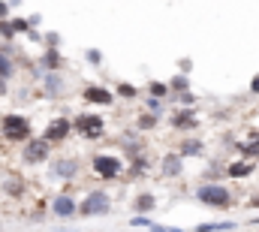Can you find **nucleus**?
Instances as JSON below:
<instances>
[{
	"mask_svg": "<svg viewBox=\"0 0 259 232\" xmlns=\"http://www.w3.org/2000/svg\"><path fill=\"white\" fill-rule=\"evenodd\" d=\"M148 169V160L145 157H133V175H142Z\"/></svg>",
	"mask_w": 259,
	"mask_h": 232,
	"instance_id": "29",
	"label": "nucleus"
},
{
	"mask_svg": "<svg viewBox=\"0 0 259 232\" xmlns=\"http://www.w3.org/2000/svg\"><path fill=\"white\" fill-rule=\"evenodd\" d=\"M3 94H6V82L0 79V97H3Z\"/></svg>",
	"mask_w": 259,
	"mask_h": 232,
	"instance_id": "37",
	"label": "nucleus"
},
{
	"mask_svg": "<svg viewBox=\"0 0 259 232\" xmlns=\"http://www.w3.org/2000/svg\"><path fill=\"white\" fill-rule=\"evenodd\" d=\"M253 160H235V163H229L226 166V175L229 178H247V175H253Z\"/></svg>",
	"mask_w": 259,
	"mask_h": 232,
	"instance_id": "15",
	"label": "nucleus"
},
{
	"mask_svg": "<svg viewBox=\"0 0 259 232\" xmlns=\"http://www.w3.org/2000/svg\"><path fill=\"white\" fill-rule=\"evenodd\" d=\"M181 163H184V157H178V154H166V157H163V175H166V178L181 175V169H184Z\"/></svg>",
	"mask_w": 259,
	"mask_h": 232,
	"instance_id": "16",
	"label": "nucleus"
},
{
	"mask_svg": "<svg viewBox=\"0 0 259 232\" xmlns=\"http://www.w3.org/2000/svg\"><path fill=\"white\" fill-rule=\"evenodd\" d=\"M75 205H78V202H75L69 193H58L55 202H52V214L61 217V220H72V217H75Z\"/></svg>",
	"mask_w": 259,
	"mask_h": 232,
	"instance_id": "9",
	"label": "nucleus"
},
{
	"mask_svg": "<svg viewBox=\"0 0 259 232\" xmlns=\"http://www.w3.org/2000/svg\"><path fill=\"white\" fill-rule=\"evenodd\" d=\"M235 223L232 220H223V223H199L193 232H232Z\"/></svg>",
	"mask_w": 259,
	"mask_h": 232,
	"instance_id": "18",
	"label": "nucleus"
},
{
	"mask_svg": "<svg viewBox=\"0 0 259 232\" xmlns=\"http://www.w3.org/2000/svg\"><path fill=\"white\" fill-rule=\"evenodd\" d=\"M6 12H9V6H6V3L0 0V18H6Z\"/></svg>",
	"mask_w": 259,
	"mask_h": 232,
	"instance_id": "34",
	"label": "nucleus"
},
{
	"mask_svg": "<svg viewBox=\"0 0 259 232\" xmlns=\"http://www.w3.org/2000/svg\"><path fill=\"white\" fill-rule=\"evenodd\" d=\"M78 172H81V163H78L75 157H58V160L52 163V175H55V178H66V181H72Z\"/></svg>",
	"mask_w": 259,
	"mask_h": 232,
	"instance_id": "10",
	"label": "nucleus"
},
{
	"mask_svg": "<svg viewBox=\"0 0 259 232\" xmlns=\"http://www.w3.org/2000/svg\"><path fill=\"white\" fill-rule=\"evenodd\" d=\"M112 211V199L106 190H88V196L75 205V217H103Z\"/></svg>",
	"mask_w": 259,
	"mask_h": 232,
	"instance_id": "1",
	"label": "nucleus"
},
{
	"mask_svg": "<svg viewBox=\"0 0 259 232\" xmlns=\"http://www.w3.org/2000/svg\"><path fill=\"white\" fill-rule=\"evenodd\" d=\"M12 72H15V63H12V58L0 52V79L6 82V79H12Z\"/></svg>",
	"mask_w": 259,
	"mask_h": 232,
	"instance_id": "19",
	"label": "nucleus"
},
{
	"mask_svg": "<svg viewBox=\"0 0 259 232\" xmlns=\"http://www.w3.org/2000/svg\"><path fill=\"white\" fill-rule=\"evenodd\" d=\"M81 100H88V103H94V106H112V103H115V94H112L109 88H103V85H88V88L81 91Z\"/></svg>",
	"mask_w": 259,
	"mask_h": 232,
	"instance_id": "7",
	"label": "nucleus"
},
{
	"mask_svg": "<svg viewBox=\"0 0 259 232\" xmlns=\"http://www.w3.org/2000/svg\"><path fill=\"white\" fill-rule=\"evenodd\" d=\"M250 91H253V94H259V75L253 79V85H250Z\"/></svg>",
	"mask_w": 259,
	"mask_h": 232,
	"instance_id": "35",
	"label": "nucleus"
},
{
	"mask_svg": "<svg viewBox=\"0 0 259 232\" xmlns=\"http://www.w3.org/2000/svg\"><path fill=\"white\" fill-rule=\"evenodd\" d=\"M0 130H3V136H6L9 142H27V139H30V121L24 115H18V112L3 115Z\"/></svg>",
	"mask_w": 259,
	"mask_h": 232,
	"instance_id": "4",
	"label": "nucleus"
},
{
	"mask_svg": "<svg viewBox=\"0 0 259 232\" xmlns=\"http://www.w3.org/2000/svg\"><path fill=\"white\" fill-rule=\"evenodd\" d=\"M136 94H139V88H136V85H127V82H121V85H118V97H124V100H136Z\"/></svg>",
	"mask_w": 259,
	"mask_h": 232,
	"instance_id": "24",
	"label": "nucleus"
},
{
	"mask_svg": "<svg viewBox=\"0 0 259 232\" xmlns=\"http://www.w3.org/2000/svg\"><path fill=\"white\" fill-rule=\"evenodd\" d=\"M148 112L151 115H163V100H157V97H148Z\"/></svg>",
	"mask_w": 259,
	"mask_h": 232,
	"instance_id": "26",
	"label": "nucleus"
},
{
	"mask_svg": "<svg viewBox=\"0 0 259 232\" xmlns=\"http://www.w3.org/2000/svg\"><path fill=\"white\" fill-rule=\"evenodd\" d=\"M91 166H94V175H100V178H106V181H115L118 175L124 172V163H121L115 154H97V157L91 160Z\"/></svg>",
	"mask_w": 259,
	"mask_h": 232,
	"instance_id": "5",
	"label": "nucleus"
},
{
	"mask_svg": "<svg viewBox=\"0 0 259 232\" xmlns=\"http://www.w3.org/2000/svg\"><path fill=\"white\" fill-rule=\"evenodd\" d=\"M148 232H184V229H178V226H163V223H154V220H151Z\"/></svg>",
	"mask_w": 259,
	"mask_h": 232,
	"instance_id": "30",
	"label": "nucleus"
},
{
	"mask_svg": "<svg viewBox=\"0 0 259 232\" xmlns=\"http://www.w3.org/2000/svg\"><path fill=\"white\" fill-rule=\"evenodd\" d=\"M61 63H64V58H61L58 49H46V55H42V60H39V69H42V72H58Z\"/></svg>",
	"mask_w": 259,
	"mask_h": 232,
	"instance_id": "14",
	"label": "nucleus"
},
{
	"mask_svg": "<svg viewBox=\"0 0 259 232\" xmlns=\"http://www.w3.org/2000/svg\"><path fill=\"white\" fill-rule=\"evenodd\" d=\"M69 130H72V121H69V118H55V121L46 127V136H42V139H46L49 145L64 142L66 136H69Z\"/></svg>",
	"mask_w": 259,
	"mask_h": 232,
	"instance_id": "8",
	"label": "nucleus"
},
{
	"mask_svg": "<svg viewBox=\"0 0 259 232\" xmlns=\"http://www.w3.org/2000/svg\"><path fill=\"white\" fill-rule=\"evenodd\" d=\"M72 130L81 136V139H100L106 133V121L94 112H81V115L72 118Z\"/></svg>",
	"mask_w": 259,
	"mask_h": 232,
	"instance_id": "3",
	"label": "nucleus"
},
{
	"mask_svg": "<svg viewBox=\"0 0 259 232\" xmlns=\"http://www.w3.org/2000/svg\"><path fill=\"white\" fill-rule=\"evenodd\" d=\"M130 226H151V217H145V214H136V217L130 220Z\"/></svg>",
	"mask_w": 259,
	"mask_h": 232,
	"instance_id": "31",
	"label": "nucleus"
},
{
	"mask_svg": "<svg viewBox=\"0 0 259 232\" xmlns=\"http://www.w3.org/2000/svg\"><path fill=\"white\" fill-rule=\"evenodd\" d=\"M157 208V196L151 193V190H145V193H139L136 199H133V211L136 214H151Z\"/></svg>",
	"mask_w": 259,
	"mask_h": 232,
	"instance_id": "12",
	"label": "nucleus"
},
{
	"mask_svg": "<svg viewBox=\"0 0 259 232\" xmlns=\"http://www.w3.org/2000/svg\"><path fill=\"white\" fill-rule=\"evenodd\" d=\"M3 187H6V193H12V196H18V193H21V190H18V181H6Z\"/></svg>",
	"mask_w": 259,
	"mask_h": 232,
	"instance_id": "33",
	"label": "nucleus"
},
{
	"mask_svg": "<svg viewBox=\"0 0 259 232\" xmlns=\"http://www.w3.org/2000/svg\"><path fill=\"white\" fill-rule=\"evenodd\" d=\"M9 27H12V33H27V30H30L27 18H12V21H9Z\"/></svg>",
	"mask_w": 259,
	"mask_h": 232,
	"instance_id": "25",
	"label": "nucleus"
},
{
	"mask_svg": "<svg viewBox=\"0 0 259 232\" xmlns=\"http://www.w3.org/2000/svg\"><path fill=\"white\" fill-rule=\"evenodd\" d=\"M178 103H181V106H187V109H193L196 94H193V91H181V94H178Z\"/></svg>",
	"mask_w": 259,
	"mask_h": 232,
	"instance_id": "27",
	"label": "nucleus"
},
{
	"mask_svg": "<svg viewBox=\"0 0 259 232\" xmlns=\"http://www.w3.org/2000/svg\"><path fill=\"white\" fill-rule=\"evenodd\" d=\"M205 151V145L199 142V139H187V142H181V148H178V157H199Z\"/></svg>",
	"mask_w": 259,
	"mask_h": 232,
	"instance_id": "17",
	"label": "nucleus"
},
{
	"mask_svg": "<svg viewBox=\"0 0 259 232\" xmlns=\"http://www.w3.org/2000/svg\"><path fill=\"white\" fill-rule=\"evenodd\" d=\"M0 36H6V40H12L15 33H12V27H9V21L6 18H0Z\"/></svg>",
	"mask_w": 259,
	"mask_h": 232,
	"instance_id": "32",
	"label": "nucleus"
},
{
	"mask_svg": "<svg viewBox=\"0 0 259 232\" xmlns=\"http://www.w3.org/2000/svg\"><path fill=\"white\" fill-rule=\"evenodd\" d=\"M169 124L175 130H193V127H199V118H196L193 109H175L172 118H169Z\"/></svg>",
	"mask_w": 259,
	"mask_h": 232,
	"instance_id": "11",
	"label": "nucleus"
},
{
	"mask_svg": "<svg viewBox=\"0 0 259 232\" xmlns=\"http://www.w3.org/2000/svg\"><path fill=\"white\" fill-rule=\"evenodd\" d=\"M238 148H241V154H247V157H259V136L247 139V142H241Z\"/></svg>",
	"mask_w": 259,
	"mask_h": 232,
	"instance_id": "22",
	"label": "nucleus"
},
{
	"mask_svg": "<svg viewBox=\"0 0 259 232\" xmlns=\"http://www.w3.org/2000/svg\"><path fill=\"white\" fill-rule=\"evenodd\" d=\"M49 154H52V145H49L46 139H33V142L24 145V154H21V157H24V163H33V166H36V163H46Z\"/></svg>",
	"mask_w": 259,
	"mask_h": 232,
	"instance_id": "6",
	"label": "nucleus"
},
{
	"mask_svg": "<svg viewBox=\"0 0 259 232\" xmlns=\"http://www.w3.org/2000/svg\"><path fill=\"white\" fill-rule=\"evenodd\" d=\"M196 199L202 205H211V208H229L232 202V193L226 190V184H202L196 190Z\"/></svg>",
	"mask_w": 259,
	"mask_h": 232,
	"instance_id": "2",
	"label": "nucleus"
},
{
	"mask_svg": "<svg viewBox=\"0 0 259 232\" xmlns=\"http://www.w3.org/2000/svg\"><path fill=\"white\" fill-rule=\"evenodd\" d=\"M250 208H259V196H253V199H250Z\"/></svg>",
	"mask_w": 259,
	"mask_h": 232,
	"instance_id": "36",
	"label": "nucleus"
},
{
	"mask_svg": "<svg viewBox=\"0 0 259 232\" xmlns=\"http://www.w3.org/2000/svg\"><path fill=\"white\" fill-rule=\"evenodd\" d=\"M84 60L94 63V66H100V63H103V55H100L97 49H88V52H84Z\"/></svg>",
	"mask_w": 259,
	"mask_h": 232,
	"instance_id": "28",
	"label": "nucleus"
},
{
	"mask_svg": "<svg viewBox=\"0 0 259 232\" xmlns=\"http://www.w3.org/2000/svg\"><path fill=\"white\" fill-rule=\"evenodd\" d=\"M136 127H139V130H154V127H157V115H151V112L139 115V121H136Z\"/></svg>",
	"mask_w": 259,
	"mask_h": 232,
	"instance_id": "23",
	"label": "nucleus"
},
{
	"mask_svg": "<svg viewBox=\"0 0 259 232\" xmlns=\"http://www.w3.org/2000/svg\"><path fill=\"white\" fill-rule=\"evenodd\" d=\"M169 91H175V94H181V91H190V82H187V72H181V75H175V79L169 82Z\"/></svg>",
	"mask_w": 259,
	"mask_h": 232,
	"instance_id": "20",
	"label": "nucleus"
},
{
	"mask_svg": "<svg viewBox=\"0 0 259 232\" xmlns=\"http://www.w3.org/2000/svg\"><path fill=\"white\" fill-rule=\"evenodd\" d=\"M148 91H151V97H157V100H166V97H169V85H166V82H151Z\"/></svg>",
	"mask_w": 259,
	"mask_h": 232,
	"instance_id": "21",
	"label": "nucleus"
},
{
	"mask_svg": "<svg viewBox=\"0 0 259 232\" xmlns=\"http://www.w3.org/2000/svg\"><path fill=\"white\" fill-rule=\"evenodd\" d=\"M250 223H253V226H259V217H253V220H250Z\"/></svg>",
	"mask_w": 259,
	"mask_h": 232,
	"instance_id": "38",
	"label": "nucleus"
},
{
	"mask_svg": "<svg viewBox=\"0 0 259 232\" xmlns=\"http://www.w3.org/2000/svg\"><path fill=\"white\" fill-rule=\"evenodd\" d=\"M42 88H46L49 97H61L66 85H64V79H61L58 72H46V75H42Z\"/></svg>",
	"mask_w": 259,
	"mask_h": 232,
	"instance_id": "13",
	"label": "nucleus"
}]
</instances>
